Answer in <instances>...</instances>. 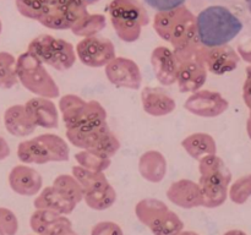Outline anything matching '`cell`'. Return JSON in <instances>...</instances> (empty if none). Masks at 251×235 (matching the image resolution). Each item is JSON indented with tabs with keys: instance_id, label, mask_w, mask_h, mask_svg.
I'll return each instance as SVG.
<instances>
[{
	"instance_id": "ffe728a7",
	"label": "cell",
	"mask_w": 251,
	"mask_h": 235,
	"mask_svg": "<svg viewBox=\"0 0 251 235\" xmlns=\"http://www.w3.org/2000/svg\"><path fill=\"white\" fill-rule=\"evenodd\" d=\"M139 171L145 180L161 183L167 174V161L158 151H147L140 157Z\"/></svg>"
},
{
	"instance_id": "ba28073f",
	"label": "cell",
	"mask_w": 251,
	"mask_h": 235,
	"mask_svg": "<svg viewBox=\"0 0 251 235\" xmlns=\"http://www.w3.org/2000/svg\"><path fill=\"white\" fill-rule=\"evenodd\" d=\"M112 19L115 32L124 42H134L140 36V27L145 21L141 10L134 2L115 1L112 6Z\"/></svg>"
},
{
	"instance_id": "52a82bcc",
	"label": "cell",
	"mask_w": 251,
	"mask_h": 235,
	"mask_svg": "<svg viewBox=\"0 0 251 235\" xmlns=\"http://www.w3.org/2000/svg\"><path fill=\"white\" fill-rule=\"evenodd\" d=\"M202 48L184 53H176L179 60L176 83L181 93H194L203 87L207 80V68L202 59Z\"/></svg>"
},
{
	"instance_id": "ac0fdd59",
	"label": "cell",
	"mask_w": 251,
	"mask_h": 235,
	"mask_svg": "<svg viewBox=\"0 0 251 235\" xmlns=\"http://www.w3.org/2000/svg\"><path fill=\"white\" fill-rule=\"evenodd\" d=\"M4 124L7 132L15 137L29 136L37 127L22 104L11 105L5 110Z\"/></svg>"
},
{
	"instance_id": "277c9868",
	"label": "cell",
	"mask_w": 251,
	"mask_h": 235,
	"mask_svg": "<svg viewBox=\"0 0 251 235\" xmlns=\"http://www.w3.org/2000/svg\"><path fill=\"white\" fill-rule=\"evenodd\" d=\"M16 68L17 77L21 85L37 97L53 99L60 95L58 85L48 70L44 68V64L28 51L21 54L17 58Z\"/></svg>"
},
{
	"instance_id": "d6986e66",
	"label": "cell",
	"mask_w": 251,
	"mask_h": 235,
	"mask_svg": "<svg viewBox=\"0 0 251 235\" xmlns=\"http://www.w3.org/2000/svg\"><path fill=\"white\" fill-rule=\"evenodd\" d=\"M107 126V112L103 105L97 100H90L87 102L85 112L77 124L68 127V129L75 130L81 134H93V132L100 131Z\"/></svg>"
},
{
	"instance_id": "9c48e42d",
	"label": "cell",
	"mask_w": 251,
	"mask_h": 235,
	"mask_svg": "<svg viewBox=\"0 0 251 235\" xmlns=\"http://www.w3.org/2000/svg\"><path fill=\"white\" fill-rule=\"evenodd\" d=\"M76 55L88 68H102L115 58V48L107 38L86 37L76 46Z\"/></svg>"
},
{
	"instance_id": "ab89813d",
	"label": "cell",
	"mask_w": 251,
	"mask_h": 235,
	"mask_svg": "<svg viewBox=\"0 0 251 235\" xmlns=\"http://www.w3.org/2000/svg\"><path fill=\"white\" fill-rule=\"evenodd\" d=\"M63 235H77V233H75L74 232V229H71V230H69V232L64 233Z\"/></svg>"
},
{
	"instance_id": "484cf974",
	"label": "cell",
	"mask_w": 251,
	"mask_h": 235,
	"mask_svg": "<svg viewBox=\"0 0 251 235\" xmlns=\"http://www.w3.org/2000/svg\"><path fill=\"white\" fill-rule=\"evenodd\" d=\"M17 59L7 51H0V88L10 90L19 82Z\"/></svg>"
},
{
	"instance_id": "7a4b0ae2",
	"label": "cell",
	"mask_w": 251,
	"mask_h": 235,
	"mask_svg": "<svg viewBox=\"0 0 251 235\" xmlns=\"http://www.w3.org/2000/svg\"><path fill=\"white\" fill-rule=\"evenodd\" d=\"M200 180L203 196V206L206 208H217L226 202L228 196V185L230 183V173L225 162L217 154H208L199 161Z\"/></svg>"
},
{
	"instance_id": "44dd1931",
	"label": "cell",
	"mask_w": 251,
	"mask_h": 235,
	"mask_svg": "<svg viewBox=\"0 0 251 235\" xmlns=\"http://www.w3.org/2000/svg\"><path fill=\"white\" fill-rule=\"evenodd\" d=\"M36 210L38 208H43V210H50L54 212H58L59 214L68 215L73 213L75 210L76 205L69 201L68 198L64 197L60 192L54 188V186H48L41 190L33 202Z\"/></svg>"
},
{
	"instance_id": "60d3db41",
	"label": "cell",
	"mask_w": 251,
	"mask_h": 235,
	"mask_svg": "<svg viewBox=\"0 0 251 235\" xmlns=\"http://www.w3.org/2000/svg\"><path fill=\"white\" fill-rule=\"evenodd\" d=\"M245 2H247V6H248V9H249V11L251 14V0H245Z\"/></svg>"
},
{
	"instance_id": "4dcf8cb0",
	"label": "cell",
	"mask_w": 251,
	"mask_h": 235,
	"mask_svg": "<svg viewBox=\"0 0 251 235\" xmlns=\"http://www.w3.org/2000/svg\"><path fill=\"white\" fill-rule=\"evenodd\" d=\"M19 220L11 210L0 207V235H16Z\"/></svg>"
},
{
	"instance_id": "836d02e7",
	"label": "cell",
	"mask_w": 251,
	"mask_h": 235,
	"mask_svg": "<svg viewBox=\"0 0 251 235\" xmlns=\"http://www.w3.org/2000/svg\"><path fill=\"white\" fill-rule=\"evenodd\" d=\"M90 235H124V233L117 223L100 222L92 228Z\"/></svg>"
},
{
	"instance_id": "e575fe53",
	"label": "cell",
	"mask_w": 251,
	"mask_h": 235,
	"mask_svg": "<svg viewBox=\"0 0 251 235\" xmlns=\"http://www.w3.org/2000/svg\"><path fill=\"white\" fill-rule=\"evenodd\" d=\"M144 1L156 11L164 12L181 7L186 0H144Z\"/></svg>"
},
{
	"instance_id": "f35d334b",
	"label": "cell",
	"mask_w": 251,
	"mask_h": 235,
	"mask_svg": "<svg viewBox=\"0 0 251 235\" xmlns=\"http://www.w3.org/2000/svg\"><path fill=\"white\" fill-rule=\"evenodd\" d=\"M176 235H200L198 234V233L193 232V230H181L180 233H178Z\"/></svg>"
},
{
	"instance_id": "8d00e7d4",
	"label": "cell",
	"mask_w": 251,
	"mask_h": 235,
	"mask_svg": "<svg viewBox=\"0 0 251 235\" xmlns=\"http://www.w3.org/2000/svg\"><path fill=\"white\" fill-rule=\"evenodd\" d=\"M10 156V147L9 143L4 137L0 136V161H4Z\"/></svg>"
},
{
	"instance_id": "2e32d148",
	"label": "cell",
	"mask_w": 251,
	"mask_h": 235,
	"mask_svg": "<svg viewBox=\"0 0 251 235\" xmlns=\"http://www.w3.org/2000/svg\"><path fill=\"white\" fill-rule=\"evenodd\" d=\"M27 113L34 125L43 129H56L59 125V114L56 105L49 98L36 97L27 100Z\"/></svg>"
},
{
	"instance_id": "74e56055",
	"label": "cell",
	"mask_w": 251,
	"mask_h": 235,
	"mask_svg": "<svg viewBox=\"0 0 251 235\" xmlns=\"http://www.w3.org/2000/svg\"><path fill=\"white\" fill-rule=\"evenodd\" d=\"M223 235H247L244 232H242V230H228V232H226Z\"/></svg>"
},
{
	"instance_id": "f1b7e54d",
	"label": "cell",
	"mask_w": 251,
	"mask_h": 235,
	"mask_svg": "<svg viewBox=\"0 0 251 235\" xmlns=\"http://www.w3.org/2000/svg\"><path fill=\"white\" fill-rule=\"evenodd\" d=\"M60 215L61 214H59L58 212H54V211L38 208V210H36L32 213L31 218H29L31 229L33 230L37 235H42L47 229H48L49 225L53 224Z\"/></svg>"
},
{
	"instance_id": "1f68e13d",
	"label": "cell",
	"mask_w": 251,
	"mask_h": 235,
	"mask_svg": "<svg viewBox=\"0 0 251 235\" xmlns=\"http://www.w3.org/2000/svg\"><path fill=\"white\" fill-rule=\"evenodd\" d=\"M103 26H104V22H103L102 17H95V19L87 20L83 24L74 27V33L77 34V36L93 37L103 28Z\"/></svg>"
},
{
	"instance_id": "cb8c5ba5",
	"label": "cell",
	"mask_w": 251,
	"mask_h": 235,
	"mask_svg": "<svg viewBox=\"0 0 251 235\" xmlns=\"http://www.w3.org/2000/svg\"><path fill=\"white\" fill-rule=\"evenodd\" d=\"M86 205L95 211H105L112 207L117 201V191L110 184L95 188V190L86 191L83 196Z\"/></svg>"
},
{
	"instance_id": "603a6c76",
	"label": "cell",
	"mask_w": 251,
	"mask_h": 235,
	"mask_svg": "<svg viewBox=\"0 0 251 235\" xmlns=\"http://www.w3.org/2000/svg\"><path fill=\"white\" fill-rule=\"evenodd\" d=\"M86 105H87V102L76 94H65L60 98L59 109H60L66 129L77 124L85 112Z\"/></svg>"
},
{
	"instance_id": "f546056e",
	"label": "cell",
	"mask_w": 251,
	"mask_h": 235,
	"mask_svg": "<svg viewBox=\"0 0 251 235\" xmlns=\"http://www.w3.org/2000/svg\"><path fill=\"white\" fill-rule=\"evenodd\" d=\"M119 149L120 141L110 130H108L104 134L100 135V137L97 140L95 146L92 147V151L98 152V153L103 154V156L105 157H109V158L115 156Z\"/></svg>"
},
{
	"instance_id": "5bb4252c",
	"label": "cell",
	"mask_w": 251,
	"mask_h": 235,
	"mask_svg": "<svg viewBox=\"0 0 251 235\" xmlns=\"http://www.w3.org/2000/svg\"><path fill=\"white\" fill-rule=\"evenodd\" d=\"M9 185L17 195L34 196L41 192L43 179L36 169L26 164H20L14 166L10 171Z\"/></svg>"
},
{
	"instance_id": "3957f363",
	"label": "cell",
	"mask_w": 251,
	"mask_h": 235,
	"mask_svg": "<svg viewBox=\"0 0 251 235\" xmlns=\"http://www.w3.org/2000/svg\"><path fill=\"white\" fill-rule=\"evenodd\" d=\"M70 156L68 142L54 134H43L19 143L17 157L24 164L66 162Z\"/></svg>"
},
{
	"instance_id": "7c38bea8",
	"label": "cell",
	"mask_w": 251,
	"mask_h": 235,
	"mask_svg": "<svg viewBox=\"0 0 251 235\" xmlns=\"http://www.w3.org/2000/svg\"><path fill=\"white\" fill-rule=\"evenodd\" d=\"M167 197L176 206L185 210L203 206L202 190L199 183L189 179H180L169 186Z\"/></svg>"
},
{
	"instance_id": "8fae6325",
	"label": "cell",
	"mask_w": 251,
	"mask_h": 235,
	"mask_svg": "<svg viewBox=\"0 0 251 235\" xmlns=\"http://www.w3.org/2000/svg\"><path fill=\"white\" fill-rule=\"evenodd\" d=\"M184 108L196 117L216 118L227 110L228 102L221 93L210 90H199L186 99Z\"/></svg>"
},
{
	"instance_id": "8992f818",
	"label": "cell",
	"mask_w": 251,
	"mask_h": 235,
	"mask_svg": "<svg viewBox=\"0 0 251 235\" xmlns=\"http://www.w3.org/2000/svg\"><path fill=\"white\" fill-rule=\"evenodd\" d=\"M27 51L39 61L58 71H65L73 68L77 58L73 44L48 34H42L34 38L28 44Z\"/></svg>"
},
{
	"instance_id": "b9f144b4",
	"label": "cell",
	"mask_w": 251,
	"mask_h": 235,
	"mask_svg": "<svg viewBox=\"0 0 251 235\" xmlns=\"http://www.w3.org/2000/svg\"><path fill=\"white\" fill-rule=\"evenodd\" d=\"M0 33H1V21H0Z\"/></svg>"
},
{
	"instance_id": "9a60e30c",
	"label": "cell",
	"mask_w": 251,
	"mask_h": 235,
	"mask_svg": "<svg viewBox=\"0 0 251 235\" xmlns=\"http://www.w3.org/2000/svg\"><path fill=\"white\" fill-rule=\"evenodd\" d=\"M202 59L206 68L215 75H225L235 70L239 63L234 49L228 46L213 47V48H202Z\"/></svg>"
},
{
	"instance_id": "d4e9b609",
	"label": "cell",
	"mask_w": 251,
	"mask_h": 235,
	"mask_svg": "<svg viewBox=\"0 0 251 235\" xmlns=\"http://www.w3.org/2000/svg\"><path fill=\"white\" fill-rule=\"evenodd\" d=\"M53 186L58 192H60L64 197L75 203L76 206L83 200L85 190L74 175L61 174V175L56 176L53 181Z\"/></svg>"
},
{
	"instance_id": "d6a6232c",
	"label": "cell",
	"mask_w": 251,
	"mask_h": 235,
	"mask_svg": "<svg viewBox=\"0 0 251 235\" xmlns=\"http://www.w3.org/2000/svg\"><path fill=\"white\" fill-rule=\"evenodd\" d=\"M251 193V185L244 179L235 181L229 190L230 200L235 203H244Z\"/></svg>"
},
{
	"instance_id": "e0dca14e",
	"label": "cell",
	"mask_w": 251,
	"mask_h": 235,
	"mask_svg": "<svg viewBox=\"0 0 251 235\" xmlns=\"http://www.w3.org/2000/svg\"><path fill=\"white\" fill-rule=\"evenodd\" d=\"M142 108L151 117H164L176 110V100L166 90L159 87H145L141 92Z\"/></svg>"
},
{
	"instance_id": "d590c367",
	"label": "cell",
	"mask_w": 251,
	"mask_h": 235,
	"mask_svg": "<svg viewBox=\"0 0 251 235\" xmlns=\"http://www.w3.org/2000/svg\"><path fill=\"white\" fill-rule=\"evenodd\" d=\"M71 229H73V223H71V220L68 217L61 214L53 224L49 225L48 229L42 235H63L64 233L69 232Z\"/></svg>"
},
{
	"instance_id": "5b68a950",
	"label": "cell",
	"mask_w": 251,
	"mask_h": 235,
	"mask_svg": "<svg viewBox=\"0 0 251 235\" xmlns=\"http://www.w3.org/2000/svg\"><path fill=\"white\" fill-rule=\"evenodd\" d=\"M137 219L153 235H176L184 229L183 220L161 200L144 198L135 206Z\"/></svg>"
},
{
	"instance_id": "83f0119b",
	"label": "cell",
	"mask_w": 251,
	"mask_h": 235,
	"mask_svg": "<svg viewBox=\"0 0 251 235\" xmlns=\"http://www.w3.org/2000/svg\"><path fill=\"white\" fill-rule=\"evenodd\" d=\"M73 175L82 185L85 192L86 191L95 190V188H98L100 186H104L107 184H109L107 176L104 175L103 171L88 170V169L83 168L81 165L73 166Z\"/></svg>"
},
{
	"instance_id": "4316f807",
	"label": "cell",
	"mask_w": 251,
	"mask_h": 235,
	"mask_svg": "<svg viewBox=\"0 0 251 235\" xmlns=\"http://www.w3.org/2000/svg\"><path fill=\"white\" fill-rule=\"evenodd\" d=\"M75 159L78 165L92 171H104L112 164V159L92 149H82L75 154Z\"/></svg>"
},
{
	"instance_id": "30bf717a",
	"label": "cell",
	"mask_w": 251,
	"mask_h": 235,
	"mask_svg": "<svg viewBox=\"0 0 251 235\" xmlns=\"http://www.w3.org/2000/svg\"><path fill=\"white\" fill-rule=\"evenodd\" d=\"M104 72L108 81L117 87L127 90H139L141 87V71L139 65L131 59L115 56L105 65Z\"/></svg>"
},
{
	"instance_id": "4fadbf2b",
	"label": "cell",
	"mask_w": 251,
	"mask_h": 235,
	"mask_svg": "<svg viewBox=\"0 0 251 235\" xmlns=\"http://www.w3.org/2000/svg\"><path fill=\"white\" fill-rule=\"evenodd\" d=\"M151 64L158 82L163 86H172L176 82L179 60L176 53L167 47H158L151 54Z\"/></svg>"
},
{
	"instance_id": "6da1fadb",
	"label": "cell",
	"mask_w": 251,
	"mask_h": 235,
	"mask_svg": "<svg viewBox=\"0 0 251 235\" xmlns=\"http://www.w3.org/2000/svg\"><path fill=\"white\" fill-rule=\"evenodd\" d=\"M242 20L222 5H212L196 16V29L200 43L206 48L227 46L242 32Z\"/></svg>"
},
{
	"instance_id": "7402d4cb",
	"label": "cell",
	"mask_w": 251,
	"mask_h": 235,
	"mask_svg": "<svg viewBox=\"0 0 251 235\" xmlns=\"http://www.w3.org/2000/svg\"><path fill=\"white\" fill-rule=\"evenodd\" d=\"M181 146L191 158L200 161L208 154L217 153V144L211 135L205 132H195L181 141Z\"/></svg>"
}]
</instances>
